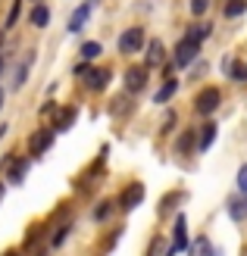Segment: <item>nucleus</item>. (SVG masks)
Listing matches in <instances>:
<instances>
[{"label": "nucleus", "mask_w": 247, "mask_h": 256, "mask_svg": "<svg viewBox=\"0 0 247 256\" xmlns=\"http://www.w3.org/2000/svg\"><path fill=\"white\" fill-rule=\"evenodd\" d=\"M219 104H222V91H219V88H203V91L194 97V112H197V116H213L219 110Z\"/></svg>", "instance_id": "f257e3e1"}, {"label": "nucleus", "mask_w": 247, "mask_h": 256, "mask_svg": "<svg viewBox=\"0 0 247 256\" xmlns=\"http://www.w3.org/2000/svg\"><path fill=\"white\" fill-rule=\"evenodd\" d=\"M54 128H38V132L29 138V153H32V156L38 160V156H44V153L50 150V147H54Z\"/></svg>", "instance_id": "f03ea898"}, {"label": "nucleus", "mask_w": 247, "mask_h": 256, "mask_svg": "<svg viewBox=\"0 0 247 256\" xmlns=\"http://www.w3.org/2000/svg\"><path fill=\"white\" fill-rule=\"evenodd\" d=\"M116 44H119L122 54H138V50L144 47V28H141V25H132L128 32L119 34V41H116Z\"/></svg>", "instance_id": "7ed1b4c3"}, {"label": "nucleus", "mask_w": 247, "mask_h": 256, "mask_svg": "<svg viewBox=\"0 0 247 256\" xmlns=\"http://www.w3.org/2000/svg\"><path fill=\"white\" fill-rule=\"evenodd\" d=\"M197 54H200V44H194L191 38H181V41L175 44V56H172V62H175V66H191Z\"/></svg>", "instance_id": "20e7f679"}, {"label": "nucleus", "mask_w": 247, "mask_h": 256, "mask_svg": "<svg viewBox=\"0 0 247 256\" xmlns=\"http://www.w3.org/2000/svg\"><path fill=\"white\" fill-rule=\"evenodd\" d=\"M144 194H147V190H144V184H128L125 190H122V197H119V206L125 210V212H132V210H138L141 206V203H144Z\"/></svg>", "instance_id": "39448f33"}, {"label": "nucleus", "mask_w": 247, "mask_h": 256, "mask_svg": "<svg viewBox=\"0 0 247 256\" xmlns=\"http://www.w3.org/2000/svg\"><path fill=\"white\" fill-rule=\"evenodd\" d=\"M225 210H228V219L235 225H241L247 219V194H231L225 200Z\"/></svg>", "instance_id": "423d86ee"}, {"label": "nucleus", "mask_w": 247, "mask_h": 256, "mask_svg": "<svg viewBox=\"0 0 247 256\" xmlns=\"http://www.w3.org/2000/svg\"><path fill=\"white\" fill-rule=\"evenodd\" d=\"M144 84H147V69L144 66H132V69L125 72V91L128 94L144 91Z\"/></svg>", "instance_id": "0eeeda50"}, {"label": "nucleus", "mask_w": 247, "mask_h": 256, "mask_svg": "<svg viewBox=\"0 0 247 256\" xmlns=\"http://www.w3.org/2000/svg\"><path fill=\"white\" fill-rule=\"evenodd\" d=\"M157 66H166V50H163V41H150L147 44L144 69H157Z\"/></svg>", "instance_id": "6e6552de"}, {"label": "nucleus", "mask_w": 247, "mask_h": 256, "mask_svg": "<svg viewBox=\"0 0 247 256\" xmlns=\"http://www.w3.org/2000/svg\"><path fill=\"white\" fill-rule=\"evenodd\" d=\"M172 232H175V240L169 247H172L175 253L188 250V222H185V216H175V228H172Z\"/></svg>", "instance_id": "1a4fd4ad"}, {"label": "nucleus", "mask_w": 247, "mask_h": 256, "mask_svg": "<svg viewBox=\"0 0 247 256\" xmlns=\"http://www.w3.org/2000/svg\"><path fill=\"white\" fill-rule=\"evenodd\" d=\"M94 4H97V0H88V4H82L79 10L72 12V19H69V32H82V28H85V22H88V16H91V10H94Z\"/></svg>", "instance_id": "9d476101"}, {"label": "nucleus", "mask_w": 247, "mask_h": 256, "mask_svg": "<svg viewBox=\"0 0 247 256\" xmlns=\"http://www.w3.org/2000/svg\"><path fill=\"white\" fill-rule=\"evenodd\" d=\"M91 91H103L110 84V69H88V82H85Z\"/></svg>", "instance_id": "9b49d317"}, {"label": "nucleus", "mask_w": 247, "mask_h": 256, "mask_svg": "<svg viewBox=\"0 0 247 256\" xmlns=\"http://www.w3.org/2000/svg\"><path fill=\"white\" fill-rule=\"evenodd\" d=\"M75 116H79V110H75V106H63V110L57 112L54 132H69V128H72V122H75Z\"/></svg>", "instance_id": "f8f14e48"}, {"label": "nucleus", "mask_w": 247, "mask_h": 256, "mask_svg": "<svg viewBox=\"0 0 247 256\" xmlns=\"http://www.w3.org/2000/svg\"><path fill=\"white\" fill-rule=\"evenodd\" d=\"M188 256H216L213 244H210V238L200 234V238H194V244L188 247Z\"/></svg>", "instance_id": "ddd939ff"}, {"label": "nucleus", "mask_w": 247, "mask_h": 256, "mask_svg": "<svg viewBox=\"0 0 247 256\" xmlns=\"http://www.w3.org/2000/svg\"><path fill=\"white\" fill-rule=\"evenodd\" d=\"M216 132H219V128H216L213 122H206V125L200 128V140H197V150H200V153H206V150H210V144H213Z\"/></svg>", "instance_id": "4468645a"}, {"label": "nucleus", "mask_w": 247, "mask_h": 256, "mask_svg": "<svg viewBox=\"0 0 247 256\" xmlns=\"http://www.w3.org/2000/svg\"><path fill=\"white\" fill-rule=\"evenodd\" d=\"M47 22H50V10H47V4H38V6L32 10V25H35V28H47Z\"/></svg>", "instance_id": "2eb2a0df"}, {"label": "nucleus", "mask_w": 247, "mask_h": 256, "mask_svg": "<svg viewBox=\"0 0 247 256\" xmlns=\"http://www.w3.org/2000/svg\"><path fill=\"white\" fill-rule=\"evenodd\" d=\"M25 172H29V160H13V162H10V175H7V178L19 184L22 178H25Z\"/></svg>", "instance_id": "dca6fc26"}, {"label": "nucleus", "mask_w": 247, "mask_h": 256, "mask_svg": "<svg viewBox=\"0 0 247 256\" xmlns=\"http://www.w3.org/2000/svg\"><path fill=\"white\" fill-rule=\"evenodd\" d=\"M175 91H178V82L175 78H166V84L157 91V97H153V104H166V100H172Z\"/></svg>", "instance_id": "f3484780"}, {"label": "nucleus", "mask_w": 247, "mask_h": 256, "mask_svg": "<svg viewBox=\"0 0 247 256\" xmlns=\"http://www.w3.org/2000/svg\"><path fill=\"white\" fill-rule=\"evenodd\" d=\"M225 69H228V75L235 82H247V66L244 62H231V60H225Z\"/></svg>", "instance_id": "a211bd4d"}, {"label": "nucleus", "mask_w": 247, "mask_h": 256, "mask_svg": "<svg viewBox=\"0 0 247 256\" xmlns=\"http://www.w3.org/2000/svg\"><path fill=\"white\" fill-rule=\"evenodd\" d=\"M100 50H103V47H100L97 41H85L79 54H82V60H97V56H100Z\"/></svg>", "instance_id": "6ab92c4d"}, {"label": "nucleus", "mask_w": 247, "mask_h": 256, "mask_svg": "<svg viewBox=\"0 0 247 256\" xmlns=\"http://www.w3.org/2000/svg\"><path fill=\"white\" fill-rule=\"evenodd\" d=\"M166 250H169V244H166V238H153L150 240V247H147V256H166Z\"/></svg>", "instance_id": "aec40b11"}, {"label": "nucleus", "mask_w": 247, "mask_h": 256, "mask_svg": "<svg viewBox=\"0 0 247 256\" xmlns=\"http://www.w3.org/2000/svg\"><path fill=\"white\" fill-rule=\"evenodd\" d=\"M185 38H191L194 44H200L203 38H210V25H191V32H188Z\"/></svg>", "instance_id": "412c9836"}, {"label": "nucleus", "mask_w": 247, "mask_h": 256, "mask_svg": "<svg viewBox=\"0 0 247 256\" xmlns=\"http://www.w3.org/2000/svg\"><path fill=\"white\" fill-rule=\"evenodd\" d=\"M244 10H247V0H228V4H225V16L235 19V16H241Z\"/></svg>", "instance_id": "4be33fe9"}, {"label": "nucleus", "mask_w": 247, "mask_h": 256, "mask_svg": "<svg viewBox=\"0 0 247 256\" xmlns=\"http://www.w3.org/2000/svg\"><path fill=\"white\" fill-rule=\"evenodd\" d=\"M32 62H35V54H29V56H25V62L16 69V88L25 84V75H29V66H32Z\"/></svg>", "instance_id": "5701e85b"}, {"label": "nucleus", "mask_w": 247, "mask_h": 256, "mask_svg": "<svg viewBox=\"0 0 247 256\" xmlns=\"http://www.w3.org/2000/svg\"><path fill=\"white\" fill-rule=\"evenodd\" d=\"M19 12H22V0H13V6H10V16H7V25H4V28H13V25H16Z\"/></svg>", "instance_id": "b1692460"}, {"label": "nucleus", "mask_w": 247, "mask_h": 256, "mask_svg": "<svg viewBox=\"0 0 247 256\" xmlns=\"http://www.w3.org/2000/svg\"><path fill=\"white\" fill-rule=\"evenodd\" d=\"M110 212H113V203H110V200H103V203H100V206L94 210V222H103V219H107V216H110Z\"/></svg>", "instance_id": "393cba45"}, {"label": "nucleus", "mask_w": 247, "mask_h": 256, "mask_svg": "<svg viewBox=\"0 0 247 256\" xmlns=\"http://www.w3.org/2000/svg\"><path fill=\"white\" fill-rule=\"evenodd\" d=\"M206 10H210V0H191V12H194V16H203Z\"/></svg>", "instance_id": "a878e982"}, {"label": "nucleus", "mask_w": 247, "mask_h": 256, "mask_svg": "<svg viewBox=\"0 0 247 256\" xmlns=\"http://www.w3.org/2000/svg\"><path fill=\"white\" fill-rule=\"evenodd\" d=\"M238 188H241V194H247V162L238 169Z\"/></svg>", "instance_id": "bb28decb"}, {"label": "nucleus", "mask_w": 247, "mask_h": 256, "mask_svg": "<svg viewBox=\"0 0 247 256\" xmlns=\"http://www.w3.org/2000/svg\"><path fill=\"white\" fill-rule=\"evenodd\" d=\"M69 228H72V225H60V232L54 234V247H60L63 240H66V234H69Z\"/></svg>", "instance_id": "cd10ccee"}, {"label": "nucleus", "mask_w": 247, "mask_h": 256, "mask_svg": "<svg viewBox=\"0 0 247 256\" xmlns=\"http://www.w3.org/2000/svg\"><path fill=\"white\" fill-rule=\"evenodd\" d=\"M54 110H57V106H54V100H47V104L41 106V116H44V112H54Z\"/></svg>", "instance_id": "c85d7f7f"}, {"label": "nucleus", "mask_w": 247, "mask_h": 256, "mask_svg": "<svg viewBox=\"0 0 247 256\" xmlns=\"http://www.w3.org/2000/svg\"><path fill=\"white\" fill-rule=\"evenodd\" d=\"M4 194H7V184H4V182H0V200H4Z\"/></svg>", "instance_id": "c756f323"}, {"label": "nucleus", "mask_w": 247, "mask_h": 256, "mask_svg": "<svg viewBox=\"0 0 247 256\" xmlns=\"http://www.w3.org/2000/svg\"><path fill=\"white\" fill-rule=\"evenodd\" d=\"M4 256H22V253H19V250H7Z\"/></svg>", "instance_id": "7c9ffc66"}, {"label": "nucleus", "mask_w": 247, "mask_h": 256, "mask_svg": "<svg viewBox=\"0 0 247 256\" xmlns=\"http://www.w3.org/2000/svg\"><path fill=\"white\" fill-rule=\"evenodd\" d=\"M0 110H4V88H0Z\"/></svg>", "instance_id": "2f4dec72"}, {"label": "nucleus", "mask_w": 247, "mask_h": 256, "mask_svg": "<svg viewBox=\"0 0 247 256\" xmlns=\"http://www.w3.org/2000/svg\"><path fill=\"white\" fill-rule=\"evenodd\" d=\"M0 69H4V56H0Z\"/></svg>", "instance_id": "473e14b6"}]
</instances>
